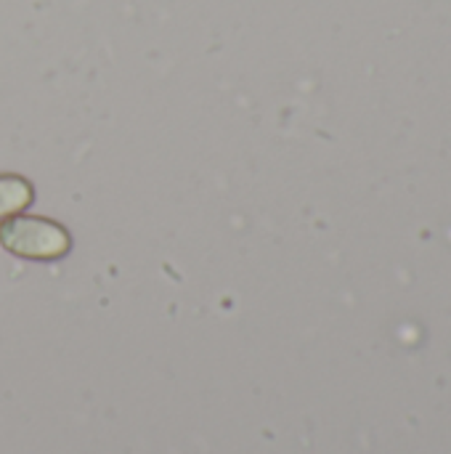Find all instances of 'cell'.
Returning <instances> with one entry per match:
<instances>
[{
    "instance_id": "obj_1",
    "label": "cell",
    "mask_w": 451,
    "mask_h": 454,
    "mask_svg": "<svg viewBox=\"0 0 451 454\" xmlns=\"http://www.w3.org/2000/svg\"><path fill=\"white\" fill-rule=\"evenodd\" d=\"M0 245L16 258L27 261H58L69 253V231L43 215L16 213L0 223Z\"/></svg>"
},
{
    "instance_id": "obj_2",
    "label": "cell",
    "mask_w": 451,
    "mask_h": 454,
    "mask_svg": "<svg viewBox=\"0 0 451 454\" xmlns=\"http://www.w3.org/2000/svg\"><path fill=\"white\" fill-rule=\"evenodd\" d=\"M32 202H35V189L27 178L13 173L0 176V221L24 213Z\"/></svg>"
}]
</instances>
